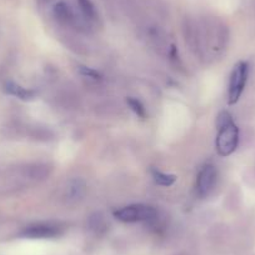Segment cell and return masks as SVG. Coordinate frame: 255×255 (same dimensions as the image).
<instances>
[{"instance_id": "cell-1", "label": "cell", "mask_w": 255, "mask_h": 255, "mask_svg": "<svg viewBox=\"0 0 255 255\" xmlns=\"http://www.w3.org/2000/svg\"><path fill=\"white\" fill-rule=\"evenodd\" d=\"M218 135L215 145L220 156H229L235 151L239 143V129L233 122L232 115L228 112H222L218 117Z\"/></svg>"}, {"instance_id": "cell-2", "label": "cell", "mask_w": 255, "mask_h": 255, "mask_svg": "<svg viewBox=\"0 0 255 255\" xmlns=\"http://www.w3.org/2000/svg\"><path fill=\"white\" fill-rule=\"evenodd\" d=\"M114 217L124 223L154 222L158 218V212L150 205L133 204L114 212Z\"/></svg>"}, {"instance_id": "cell-3", "label": "cell", "mask_w": 255, "mask_h": 255, "mask_svg": "<svg viewBox=\"0 0 255 255\" xmlns=\"http://www.w3.org/2000/svg\"><path fill=\"white\" fill-rule=\"evenodd\" d=\"M248 73H249V67H248V64L245 61H239L233 68L229 79V90H228V102H229V104H235L239 100L240 95H242L243 90L245 88V84H247Z\"/></svg>"}, {"instance_id": "cell-4", "label": "cell", "mask_w": 255, "mask_h": 255, "mask_svg": "<svg viewBox=\"0 0 255 255\" xmlns=\"http://www.w3.org/2000/svg\"><path fill=\"white\" fill-rule=\"evenodd\" d=\"M64 228L56 223H35L21 232V235L30 239H46V238H55L63 233Z\"/></svg>"}, {"instance_id": "cell-5", "label": "cell", "mask_w": 255, "mask_h": 255, "mask_svg": "<svg viewBox=\"0 0 255 255\" xmlns=\"http://www.w3.org/2000/svg\"><path fill=\"white\" fill-rule=\"evenodd\" d=\"M217 169L213 164H205L199 171L197 180V193L199 197L205 198L210 194L217 183Z\"/></svg>"}, {"instance_id": "cell-6", "label": "cell", "mask_w": 255, "mask_h": 255, "mask_svg": "<svg viewBox=\"0 0 255 255\" xmlns=\"http://www.w3.org/2000/svg\"><path fill=\"white\" fill-rule=\"evenodd\" d=\"M87 191V184L82 179H73L65 188V199L69 203H77L83 199Z\"/></svg>"}, {"instance_id": "cell-7", "label": "cell", "mask_w": 255, "mask_h": 255, "mask_svg": "<svg viewBox=\"0 0 255 255\" xmlns=\"http://www.w3.org/2000/svg\"><path fill=\"white\" fill-rule=\"evenodd\" d=\"M5 90L9 93V94L14 95V97L19 98L21 100H31L35 98L36 93L31 89H26V88H23L21 85L16 84L14 82H8L5 85Z\"/></svg>"}, {"instance_id": "cell-8", "label": "cell", "mask_w": 255, "mask_h": 255, "mask_svg": "<svg viewBox=\"0 0 255 255\" xmlns=\"http://www.w3.org/2000/svg\"><path fill=\"white\" fill-rule=\"evenodd\" d=\"M54 15L58 19L60 23L63 24H73L74 23V14H73L72 9L69 5L65 3H58L54 6Z\"/></svg>"}, {"instance_id": "cell-9", "label": "cell", "mask_w": 255, "mask_h": 255, "mask_svg": "<svg viewBox=\"0 0 255 255\" xmlns=\"http://www.w3.org/2000/svg\"><path fill=\"white\" fill-rule=\"evenodd\" d=\"M151 174H153V178L154 180H155V183L161 186H170L173 185L176 180V176L173 175V174L161 173V171L155 170V169L151 170Z\"/></svg>"}, {"instance_id": "cell-10", "label": "cell", "mask_w": 255, "mask_h": 255, "mask_svg": "<svg viewBox=\"0 0 255 255\" xmlns=\"http://www.w3.org/2000/svg\"><path fill=\"white\" fill-rule=\"evenodd\" d=\"M79 8L82 10L83 15L89 20H94L97 19V10H95L94 5L90 0H78Z\"/></svg>"}, {"instance_id": "cell-11", "label": "cell", "mask_w": 255, "mask_h": 255, "mask_svg": "<svg viewBox=\"0 0 255 255\" xmlns=\"http://www.w3.org/2000/svg\"><path fill=\"white\" fill-rule=\"evenodd\" d=\"M89 225H90V229L94 230L95 233H102L107 229V223H105L104 217L99 213L97 214L92 215L89 219Z\"/></svg>"}, {"instance_id": "cell-12", "label": "cell", "mask_w": 255, "mask_h": 255, "mask_svg": "<svg viewBox=\"0 0 255 255\" xmlns=\"http://www.w3.org/2000/svg\"><path fill=\"white\" fill-rule=\"evenodd\" d=\"M127 103H128V105L131 108V110H133V112L138 115V117L143 118V119L146 117L145 108H144L143 103H141L140 100L135 99V98H128Z\"/></svg>"}, {"instance_id": "cell-13", "label": "cell", "mask_w": 255, "mask_h": 255, "mask_svg": "<svg viewBox=\"0 0 255 255\" xmlns=\"http://www.w3.org/2000/svg\"><path fill=\"white\" fill-rule=\"evenodd\" d=\"M79 72H80V74H82V75H84V77H88V78H90V79L99 80L100 78H102V75H100L99 73L97 72V70L92 69V68L83 67V65H80V67H79Z\"/></svg>"}]
</instances>
